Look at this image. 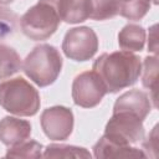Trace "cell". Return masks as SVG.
<instances>
[{
	"label": "cell",
	"mask_w": 159,
	"mask_h": 159,
	"mask_svg": "<svg viewBox=\"0 0 159 159\" xmlns=\"http://www.w3.org/2000/svg\"><path fill=\"white\" fill-rule=\"evenodd\" d=\"M92 68L102 80L107 93H117L133 86L142 73L140 58L124 50L102 53L93 62Z\"/></svg>",
	"instance_id": "obj_1"
},
{
	"label": "cell",
	"mask_w": 159,
	"mask_h": 159,
	"mask_svg": "<svg viewBox=\"0 0 159 159\" xmlns=\"http://www.w3.org/2000/svg\"><path fill=\"white\" fill-rule=\"evenodd\" d=\"M41 99L37 89L22 77L0 83V106L19 117H32L40 109Z\"/></svg>",
	"instance_id": "obj_2"
},
{
	"label": "cell",
	"mask_w": 159,
	"mask_h": 159,
	"mask_svg": "<svg viewBox=\"0 0 159 159\" xmlns=\"http://www.w3.org/2000/svg\"><path fill=\"white\" fill-rule=\"evenodd\" d=\"M22 70L39 87H47L52 84L61 73V53L50 43H40L26 56L22 63Z\"/></svg>",
	"instance_id": "obj_3"
},
{
	"label": "cell",
	"mask_w": 159,
	"mask_h": 159,
	"mask_svg": "<svg viewBox=\"0 0 159 159\" xmlns=\"http://www.w3.org/2000/svg\"><path fill=\"white\" fill-rule=\"evenodd\" d=\"M61 20L53 6L39 1L31 6L20 19L22 34L34 41H42L51 37L58 29Z\"/></svg>",
	"instance_id": "obj_4"
},
{
	"label": "cell",
	"mask_w": 159,
	"mask_h": 159,
	"mask_svg": "<svg viewBox=\"0 0 159 159\" xmlns=\"http://www.w3.org/2000/svg\"><path fill=\"white\" fill-rule=\"evenodd\" d=\"M98 50V37L88 26L70 29L62 41L63 53L73 61L84 62L91 60Z\"/></svg>",
	"instance_id": "obj_5"
},
{
	"label": "cell",
	"mask_w": 159,
	"mask_h": 159,
	"mask_svg": "<svg viewBox=\"0 0 159 159\" xmlns=\"http://www.w3.org/2000/svg\"><path fill=\"white\" fill-rule=\"evenodd\" d=\"M107 89L94 71H86L75 77L72 83V99L76 106L93 108L101 103Z\"/></svg>",
	"instance_id": "obj_6"
},
{
	"label": "cell",
	"mask_w": 159,
	"mask_h": 159,
	"mask_svg": "<svg viewBox=\"0 0 159 159\" xmlns=\"http://www.w3.org/2000/svg\"><path fill=\"white\" fill-rule=\"evenodd\" d=\"M139 117L127 113H113L106 124L104 134L127 144H135L144 138V125Z\"/></svg>",
	"instance_id": "obj_7"
},
{
	"label": "cell",
	"mask_w": 159,
	"mask_h": 159,
	"mask_svg": "<svg viewBox=\"0 0 159 159\" xmlns=\"http://www.w3.org/2000/svg\"><path fill=\"white\" fill-rule=\"evenodd\" d=\"M40 123L48 139L65 140L71 135L73 129V113L65 106H53L41 113Z\"/></svg>",
	"instance_id": "obj_8"
},
{
	"label": "cell",
	"mask_w": 159,
	"mask_h": 159,
	"mask_svg": "<svg viewBox=\"0 0 159 159\" xmlns=\"http://www.w3.org/2000/svg\"><path fill=\"white\" fill-rule=\"evenodd\" d=\"M93 155L97 159L103 158H145L142 149L130 147V144L119 142L106 134L93 145Z\"/></svg>",
	"instance_id": "obj_9"
},
{
	"label": "cell",
	"mask_w": 159,
	"mask_h": 159,
	"mask_svg": "<svg viewBox=\"0 0 159 159\" xmlns=\"http://www.w3.org/2000/svg\"><path fill=\"white\" fill-rule=\"evenodd\" d=\"M152 104L149 96L139 89H130L120 94L113 106V113L117 112H127L139 117L142 120L147 118L150 113Z\"/></svg>",
	"instance_id": "obj_10"
},
{
	"label": "cell",
	"mask_w": 159,
	"mask_h": 159,
	"mask_svg": "<svg viewBox=\"0 0 159 159\" xmlns=\"http://www.w3.org/2000/svg\"><path fill=\"white\" fill-rule=\"evenodd\" d=\"M50 4L57 11L60 20L67 24H80L89 19V0H40Z\"/></svg>",
	"instance_id": "obj_11"
},
{
	"label": "cell",
	"mask_w": 159,
	"mask_h": 159,
	"mask_svg": "<svg viewBox=\"0 0 159 159\" xmlns=\"http://www.w3.org/2000/svg\"><path fill=\"white\" fill-rule=\"evenodd\" d=\"M31 135V123L25 119L6 116L0 120V142L6 147L16 145Z\"/></svg>",
	"instance_id": "obj_12"
},
{
	"label": "cell",
	"mask_w": 159,
	"mask_h": 159,
	"mask_svg": "<svg viewBox=\"0 0 159 159\" xmlns=\"http://www.w3.org/2000/svg\"><path fill=\"white\" fill-rule=\"evenodd\" d=\"M145 43V30L140 25L128 24L118 34V45L124 51H142Z\"/></svg>",
	"instance_id": "obj_13"
},
{
	"label": "cell",
	"mask_w": 159,
	"mask_h": 159,
	"mask_svg": "<svg viewBox=\"0 0 159 159\" xmlns=\"http://www.w3.org/2000/svg\"><path fill=\"white\" fill-rule=\"evenodd\" d=\"M21 66L22 63L19 53L12 47L0 43V81L17 73Z\"/></svg>",
	"instance_id": "obj_14"
},
{
	"label": "cell",
	"mask_w": 159,
	"mask_h": 159,
	"mask_svg": "<svg viewBox=\"0 0 159 159\" xmlns=\"http://www.w3.org/2000/svg\"><path fill=\"white\" fill-rule=\"evenodd\" d=\"M118 14L128 20L137 21L143 19L150 9V0H117Z\"/></svg>",
	"instance_id": "obj_15"
},
{
	"label": "cell",
	"mask_w": 159,
	"mask_h": 159,
	"mask_svg": "<svg viewBox=\"0 0 159 159\" xmlns=\"http://www.w3.org/2000/svg\"><path fill=\"white\" fill-rule=\"evenodd\" d=\"M143 73H142V83L145 88H148L152 94L149 98L154 102V107H157V77H158V56H147L143 61Z\"/></svg>",
	"instance_id": "obj_16"
},
{
	"label": "cell",
	"mask_w": 159,
	"mask_h": 159,
	"mask_svg": "<svg viewBox=\"0 0 159 159\" xmlns=\"http://www.w3.org/2000/svg\"><path fill=\"white\" fill-rule=\"evenodd\" d=\"M43 158H91V153L82 147L66 144H50L42 153Z\"/></svg>",
	"instance_id": "obj_17"
},
{
	"label": "cell",
	"mask_w": 159,
	"mask_h": 159,
	"mask_svg": "<svg viewBox=\"0 0 159 159\" xmlns=\"http://www.w3.org/2000/svg\"><path fill=\"white\" fill-rule=\"evenodd\" d=\"M118 15L117 0H89V19L103 21Z\"/></svg>",
	"instance_id": "obj_18"
},
{
	"label": "cell",
	"mask_w": 159,
	"mask_h": 159,
	"mask_svg": "<svg viewBox=\"0 0 159 159\" xmlns=\"http://www.w3.org/2000/svg\"><path fill=\"white\" fill-rule=\"evenodd\" d=\"M5 157L6 158H41L42 144L32 139H26L16 145L9 147Z\"/></svg>",
	"instance_id": "obj_19"
},
{
	"label": "cell",
	"mask_w": 159,
	"mask_h": 159,
	"mask_svg": "<svg viewBox=\"0 0 159 159\" xmlns=\"http://www.w3.org/2000/svg\"><path fill=\"white\" fill-rule=\"evenodd\" d=\"M143 153L147 157L150 158H158V124L154 125L152 132L148 134V137L142 143Z\"/></svg>",
	"instance_id": "obj_20"
},
{
	"label": "cell",
	"mask_w": 159,
	"mask_h": 159,
	"mask_svg": "<svg viewBox=\"0 0 159 159\" xmlns=\"http://www.w3.org/2000/svg\"><path fill=\"white\" fill-rule=\"evenodd\" d=\"M148 51H152L157 55L158 52V41H157V25H153L149 29V42H148Z\"/></svg>",
	"instance_id": "obj_21"
},
{
	"label": "cell",
	"mask_w": 159,
	"mask_h": 159,
	"mask_svg": "<svg viewBox=\"0 0 159 159\" xmlns=\"http://www.w3.org/2000/svg\"><path fill=\"white\" fill-rule=\"evenodd\" d=\"M14 0H0V4L1 5H7V4H10V2H12Z\"/></svg>",
	"instance_id": "obj_22"
}]
</instances>
